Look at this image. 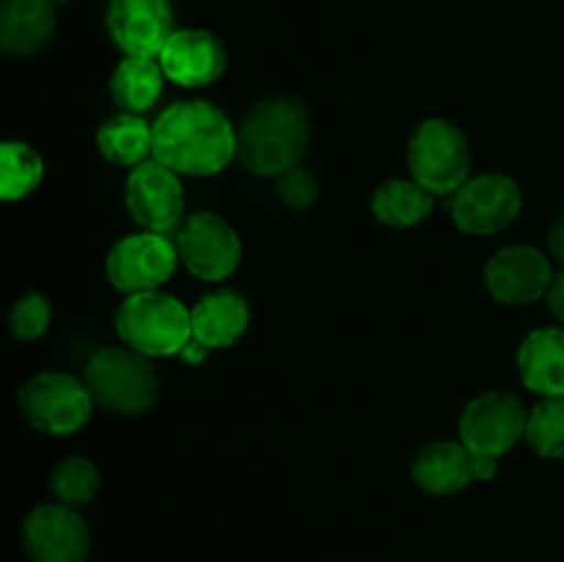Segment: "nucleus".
I'll use <instances>...</instances> for the list:
<instances>
[{
    "label": "nucleus",
    "instance_id": "f257e3e1",
    "mask_svg": "<svg viewBox=\"0 0 564 562\" xmlns=\"http://www.w3.org/2000/svg\"><path fill=\"white\" fill-rule=\"evenodd\" d=\"M152 158L180 176L220 174L237 158V130L204 99L174 102L154 119Z\"/></svg>",
    "mask_w": 564,
    "mask_h": 562
},
{
    "label": "nucleus",
    "instance_id": "f03ea898",
    "mask_svg": "<svg viewBox=\"0 0 564 562\" xmlns=\"http://www.w3.org/2000/svg\"><path fill=\"white\" fill-rule=\"evenodd\" d=\"M308 143V110L290 97L253 105L237 130V158L253 176L279 180L297 169Z\"/></svg>",
    "mask_w": 564,
    "mask_h": 562
},
{
    "label": "nucleus",
    "instance_id": "7ed1b4c3",
    "mask_svg": "<svg viewBox=\"0 0 564 562\" xmlns=\"http://www.w3.org/2000/svg\"><path fill=\"white\" fill-rule=\"evenodd\" d=\"M94 406L119 417H138L158 400L160 380L152 361L132 347H102L94 353L83 372Z\"/></svg>",
    "mask_w": 564,
    "mask_h": 562
},
{
    "label": "nucleus",
    "instance_id": "20e7f679",
    "mask_svg": "<svg viewBox=\"0 0 564 562\" xmlns=\"http://www.w3.org/2000/svg\"><path fill=\"white\" fill-rule=\"evenodd\" d=\"M116 331L127 347L149 358L180 356L193 339L191 309L169 292H138L116 312Z\"/></svg>",
    "mask_w": 564,
    "mask_h": 562
},
{
    "label": "nucleus",
    "instance_id": "39448f33",
    "mask_svg": "<svg viewBox=\"0 0 564 562\" xmlns=\"http://www.w3.org/2000/svg\"><path fill=\"white\" fill-rule=\"evenodd\" d=\"M408 169L433 196H452L471 176V147L466 132L449 119H427L408 143Z\"/></svg>",
    "mask_w": 564,
    "mask_h": 562
},
{
    "label": "nucleus",
    "instance_id": "423d86ee",
    "mask_svg": "<svg viewBox=\"0 0 564 562\" xmlns=\"http://www.w3.org/2000/svg\"><path fill=\"white\" fill-rule=\"evenodd\" d=\"M22 419L47 435L77 433L91 419L94 400L86 383L69 372L33 375L17 395Z\"/></svg>",
    "mask_w": 564,
    "mask_h": 562
},
{
    "label": "nucleus",
    "instance_id": "0eeeda50",
    "mask_svg": "<svg viewBox=\"0 0 564 562\" xmlns=\"http://www.w3.org/2000/svg\"><path fill=\"white\" fill-rule=\"evenodd\" d=\"M180 262L202 281H224L242 259V242L226 218L215 213H193L176 226Z\"/></svg>",
    "mask_w": 564,
    "mask_h": 562
},
{
    "label": "nucleus",
    "instance_id": "6e6552de",
    "mask_svg": "<svg viewBox=\"0 0 564 562\" xmlns=\"http://www.w3.org/2000/svg\"><path fill=\"white\" fill-rule=\"evenodd\" d=\"M523 193L507 174L468 176L452 193V220L466 235L485 237L505 231L521 215Z\"/></svg>",
    "mask_w": 564,
    "mask_h": 562
},
{
    "label": "nucleus",
    "instance_id": "1a4fd4ad",
    "mask_svg": "<svg viewBox=\"0 0 564 562\" xmlns=\"http://www.w3.org/2000/svg\"><path fill=\"white\" fill-rule=\"evenodd\" d=\"M527 408L510 391H485L460 413V441L479 457H496L512 450L527 433Z\"/></svg>",
    "mask_w": 564,
    "mask_h": 562
},
{
    "label": "nucleus",
    "instance_id": "9d476101",
    "mask_svg": "<svg viewBox=\"0 0 564 562\" xmlns=\"http://www.w3.org/2000/svg\"><path fill=\"white\" fill-rule=\"evenodd\" d=\"M180 253L174 240L158 231H138V235L121 237L108 253V281L116 290L127 295L160 290L174 275Z\"/></svg>",
    "mask_w": 564,
    "mask_h": 562
},
{
    "label": "nucleus",
    "instance_id": "9b49d317",
    "mask_svg": "<svg viewBox=\"0 0 564 562\" xmlns=\"http://www.w3.org/2000/svg\"><path fill=\"white\" fill-rule=\"evenodd\" d=\"M22 549L31 562H83L91 551V532L75 507L50 501L22 521Z\"/></svg>",
    "mask_w": 564,
    "mask_h": 562
},
{
    "label": "nucleus",
    "instance_id": "f8f14e48",
    "mask_svg": "<svg viewBox=\"0 0 564 562\" xmlns=\"http://www.w3.org/2000/svg\"><path fill=\"white\" fill-rule=\"evenodd\" d=\"M124 202L135 224L158 235L176 229L185 215V191H182L180 174L165 169L154 158L130 171Z\"/></svg>",
    "mask_w": 564,
    "mask_h": 562
},
{
    "label": "nucleus",
    "instance_id": "ddd939ff",
    "mask_svg": "<svg viewBox=\"0 0 564 562\" xmlns=\"http://www.w3.org/2000/svg\"><path fill=\"white\" fill-rule=\"evenodd\" d=\"M554 268L534 246L499 248L485 264V284L490 295L507 306H529L549 295Z\"/></svg>",
    "mask_w": 564,
    "mask_h": 562
},
{
    "label": "nucleus",
    "instance_id": "4468645a",
    "mask_svg": "<svg viewBox=\"0 0 564 562\" xmlns=\"http://www.w3.org/2000/svg\"><path fill=\"white\" fill-rule=\"evenodd\" d=\"M411 472L422 490L435 496H449L468 488L477 479H482V483L494 479L499 472V461L474 455L463 441H433L416 452Z\"/></svg>",
    "mask_w": 564,
    "mask_h": 562
},
{
    "label": "nucleus",
    "instance_id": "2eb2a0df",
    "mask_svg": "<svg viewBox=\"0 0 564 562\" xmlns=\"http://www.w3.org/2000/svg\"><path fill=\"white\" fill-rule=\"evenodd\" d=\"M105 25L124 55L158 58L174 33V11L169 0H110Z\"/></svg>",
    "mask_w": 564,
    "mask_h": 562
},
{
    "label": "nucleus",
    "instance_id": "dca6fc26",
    "mask_svg": "<svg viewBox=\"0 0 564 562\" xmlns=\"http://www.w3.org/2000/svg\"><path fill=\"white\" fill-rule=\"evenodd\" d=\"M158 61L169 80L185 88H202L226 72V47L215 33L202 28H182L171 33Z\"/></svg>",
    "mask_w": 564,
    "mask_h": 562
},
{
    "label": "nucleus",
    "instance_id": "f3484780",
    "mask_svg": "<svg viewBox=\"0 0 564 562\" xmlns=\"http://www.w3.org/2000/svg\"><path fill=\"white\" fill-rule=\"evenodd\" d=\"M53 0H0V50L6 55H33L55 36Z\"/></svg>",
    "mask_w": 564,
    "mask_h": 562
},
{
    "label": "nucleus",
    "instance_id": "a211bd4d",
    "mask_svg": "<svg viewBox=\"0 0 564 562\" xmlns=\"http://www.w3.org/2000/svg\"><path fill=\"white\" fill-rule=\"evenodd\" d=\"M518 372L540 397H564V328H538L521 342Z\"/></svg>",
    "mask_w": 564,
    "mask_h": 562
},
{
    "label": "nucleus",
    "instance_id": "6ab92c4d",
    "mask_svg": "<svg viewBox=\"0 0 564 562\" xmlns=\"http://www.w3.org/2000/svg\"><path fill=\"white\" fill-rule=\"evenodd\" d=\"M248 323H251V309L246 298L231 290L209 292L191 309L193 339L209 350L235 345L246 334Z\"/></svg>",
    "mask_w": 564,
    "mask_h": 562
},
{
    "label": "nucleus",
    "instance_id": "aec40b11",
    "mask_svg": "<svg viewBox=\"0 0 564 562\" xmlns=\"http://www.w3.org/2000/svg\"><path fill=\"white\" fill-rule=\"evenodd\" d=\"M165 72L158 58H141V55H124L110 77V97L119 105L121 114H147L158 102L163 91Z\"/></svg>",
    "mask_w": 564,
    "mask_h": 562
},
{
    "label": "nucleus",
    "instance_id": "412c9836",
    "mask_svg": "<svg viewBox=\"0 0 564 562\" xmlns=\"http://www.w3.org/2000/svg\"><path fill=\"white\" fill-rule=\"evenodd\" d=\"M97 149L116 165H141L152 160L154 132L143 116L119 114L97 130Z\"/></svg>",
    "mask_w": 564,
    "mask_h": 562
},
{
    "label": "nucleus",
    "instance_id": "4be33fe9",
    "mask_svg": "<svg viewBox=\"0 0 564 562\" xmlns=\"http://www.w3.org/2000/svg\"><path fill=\"white\" fill-rule=\"evenodd\" d=\"M435 196L416 180H389L375 191L372 213L391 229H411L433 213Z\"/></svg>",
    "mask_w": 564,
    "mask_h": 562
},
{
    "label": "nucleus",
    "instance_id": "5701e85b",
    "mask_svg": "<svg viewBox=\"0 0 564 562\" xmlns=\"http://www.w3.org/2000/svg\"><path fill=\"white\" fill-rule=\"evenodd\" d=\"M44 180V160L31 143L0 141V202L31 196Z\"/></svg>",
    "mask_w": 564,
    "mask_h": 562
},
{
    "label": "nucleus",
    "instance_id": "b1692460",
    "mask_svg": "<svg viewBox=\"0 0 564 562\" xmlns=\"http://www.w3.org/2000/svg\"><path fill=\"white\" fill-rule=\"evenodd\" d=\"M50 490L55 501L66 507H86L99 490V472L86 455H72L61 461L50 474Z\"/></svg>",
    "mask_w": 564,
    "mask_h": 562
},
{
    "label": "nucleus",
    "instance_id": "393cba45",
    "mask_svg": "<svg viewBox=\"0 0 564 562\" xmlns=\"http://www.w3.org/2000/svg\"><path fill=\"white\" fill-rule=\"evenodd\" d=\"M523 435L540 457H564V397H543L529 411Z\"/></svg>",
    "mask_w": 564,
    "mask_h": 562
},
{
    "label": "nucleus",
    "instance_id": "a878e982",
    "mask_svg": "<svg viewBox=\"0 0 564 562\" xmlns=\"http://www.w3.org/2000/svg\"><path fill=\"white\" fill-rule=\"evenodd\" d=\"M50 320H53V309H50V301L39 292H31V295H22L20 301L11 306L9 325L11 334L22 342H33L39 336L47 334Z\"/></svg>",
    "mask_w": 564,
    "mask_h": 562
},
{
    "label": "nucleus",
    "instance_id": "bb28decb",
    "mask_svg": "<svg viewBox=\"0 0 564 562\" xmlns=\"http://www.w3.org/2000/svg\"><path fill=\"white\" fill-rule=\"evenodd\" d=\"M317 193H319L317 180H314L312 171L301 169V165L286 171L284 176H279V196L286 207H295V209L308 207V204H314Z\"/></svg>",
    "mask_w": 564,
    "mask_h": 562
},
{
    "label": "nucleus",
    "instance_id": "cd10ccee",
    "mask_svg": "<svg viewBox=\"0 0 564 562\" xmlns=\"http://www.w3.org/2000/svg\"><path fill=\"white\" fill-rule=\"evenodd\" d=\"M549 248L554 253V259L564 264V213L556 215L549 226Z\"/></svg>",
    "mask_w": 564,
    "mask_h": 562
},
{
    "label": "nucleus",
    "instance_id": "c85d7f7f",
    "mask_svg": "<svg viewBox=\"0 0 564 562\" xmlns=\"http://www.w3.org/2000/svg\"><path fill=\"white\" fill-rule=\"evenodd\" d=\"M549 309H551V314H554V317L560 320L562 328H564V270H562L560 275H554V281H551Z\"/></svg>",
    "mask_w": 564,
    "mask_h": 562
},
{
    "label": "nucleus",
    "instance_id": "c756f323",
    "mask_svg": "<svg viewBox=\"0 0 564 562\" xmlns=\"http://www.w3.org/2000/svg\"><path fill=\"white\" fill-rule=\"evenodd\" d=\"M55 6H66V3H72V0H53Z\"/></svg>",
    "mask_w": 564,
    "mask_h": 562
}]
</instances>
